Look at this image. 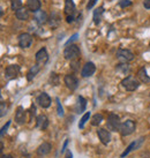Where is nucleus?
<instances>
[{"label":"nucleus","instance_id":"6e6552de","mask_svg":"<svg viewBox=\"0 0 150 158\" xmlns=\"http://www.w3.org/2000/svg\"><path fill=\"white\" fill-rule=\"evenodd\" d=\"M48 60H49V54H48L46 48H40V51L36 53V61H37V64L38 65H44V64L48 62Z\"/></svg>","mask_w":150,"mask_h":158},{"label":"nucleus","instance_id":"e433bc0d","mask_svg":"<svg viewBox=\"0 0 150 158\" xmlns=\"http://www.w3.org/2000/svg\"><path fill=\"white\" fill-rule=\"evenodd\" d=\"M143 6H144V8L150 9V0H144L143 1Z\"/></svg>","mask_w":150,"mask_h":158},{"label":"nucleus","instance_id":"2eb2a0df","mask_svg":"<svg viewBox=\"0 0 150 158\" xmlns=\"http://www.w3.org/2000/svg\"><path fill=\"white\" fill-rule=\"evenodd\" d=\"M65 14H66V16H72V15H74L75 13V4L73 2V0H66L65 1Z\"/></svg>","mask_w":150,"mask_h":158},{"label":"nucleus","instance_id":"72a5a7b5","mask_svg":"<svg viewBox=\"0 0 150 158\" xmlns=\"http://www.w3.org/2000/svg\"><path fill=\"white\" fill-rule=\"evenodd\" d=\"M77 37H79V35H77V34H74V35L72 36L71 38H69V40H68L66 42V46H67V45L71 44L72 42H74V40H76V38H77Z\"/></svg>","mask_w":150,"mask_h":158},{"label":"nucleus","instance_id":"ea45409f","mask_svg":"<svg viewBox=\"0 0 150 158\" xmlns=\"http://www.w3.org/2000/svg\"><path fill=\"white\" fill-rule=\"evenodd\" d=\"M67 144H68V140H66V141H65V143H64V145H62L61 152H64V151H65V150H66V147H67Z\"/></svg>","mask_w":150,"mask_h":158},{"label":"nucleus","instance_id":"9d476101","mask_svg":"<svg viewBox=\"0 0 150 158\" xmlns=\"http://www.w3.org/2000/svg\"><path fill=\"white\" fill-rule=\"evenodd\" d=\"M97 135L99 137V140L103 144H109L111 141V133L109 131H106L105 128H99L97 131Z\"/></svg>","mask_w":150,"mask_h":158},{"label":"nucleus","instance_id":"4be33fe9","mask_svg":"<svg viewBox=\"0 0 150 158\" xmlns=\"http://www.w3.org/2000/svg\"><path fill=\"white\" fill-rule=\"evenodd\" d=\"M49 23L50 27H52V28H56V27L59 26V23H60V15H59V13L53 12L49 19Z\"/></svg>","mask_w":150,"mask_h":158},{"label":"nucleus","instance_id":"423d86ee","mask_svg":"<svg viewBox=\"0 0 150 158\" xmlns=\"http://www.w3.org/2000/svg\"><path fill=\"white\" fill-rule=\"evenodd\" d=\"M117 58L119 60H123V61H132L134 59V54H133L129 50H125V48H119L117 51Z\"/></svg>","mask_w":150,"mask_h":158},{"label":"nucleus","instance_id":"1a4fd4ad","mask_svg":"<svg viewBox=\"0 0 150 158\" xmlns=\"http://www.w3.org/2000/svg\"><path fill=\"white\" fill-rule=\"evenodd\" d=\"M64 81H65V84H66V87L69 90H75V89L77 88V84H79V82H77V79L75 77L74 75H71L68 74L65 76V79H64Z\"/></svg>","mask_w":150,"mask_h":158},{"label":"nucleus","instance_id":"2f4dec72","mask_svg":"<svg viewBox=\"0 0 150 158\" xmlns=\"http://www.w3.org/2000/svg\"><path fill=\"white\" fill-rule=\"evenodd\" d=\"M132 5V1L131 0H120L119 1V6L121 8H125V7H128Z\"/></svg>","mask_w":150,"mask_h":158},{"label":"nucleus","instance_id":"4468645a","mask_svg":"<svg viewBox=\"0 0 150 158\" xmlns=\"http://www.w3.org/2000/svg\"><path fill=\"white\" fill-rule=\"evenodd\" d=\"M15 121H16L19 125H23V123H26V112H24L22 106H19L18 110H16V113H15Z\"/></svg>","mask_w":150,"mask_h":158},{"label":"nucleus","instance_id":"20e7f679","mask_svg":"<svg viewBox=\"0 0 150 158\" xmlns=\"http://www.w3.org/2000/svg\"><path fill=\"white\" fill-rule=\"evenodd\" d=\"M120 126H121V123H120V118L115 113H111L107 118V128L110 131H113V132H117L120 129Z\"/></svg>","mask_w":150,"mask_h":158},{"label":"nucleus","instance_id":"7c9ffc66","mask_svg":"<svg viewBox=\"0 0 150 158\" xmlns=\"http://www.w3.org/2000/svg\"><path fill=\"white\" fill-rule=\"evenodd\" d=\"M56 101H57V111H58V115H59V117H62V115H64V109H62L61 104H60V101H59V98H56Z\"/></svg>","mask_w":150,"mask_h":158},{"label":"nucleus","instance_id":"f704fd0d","mask_svg":"<svg viewBox=\"0 0 150 158\" xmlns=\"http://www.w3.org/2000/svg\"><path fill=\"white\" fill-rule=\"evenodd\" d=\"M98 0H89V2H88V5H87V9H91L94 7V5L97 2Z\"/></svg>","mask_w":150,"mask_h":158},{"label":"nucleus","instance_id":"0eeeda50","mask_svg":"<svg viewBox=\"0 0 150 158\" xmlns=\"http://www.w3.org/2000/svg\"><path fill=\"white\" fill-rule=\"evenodd\" d=\"M95 72H96V66H95V64L91 61H89L83 66V68H82V70H81V75H82V77H89V76L94 75Z\"/></svg>","mask_w":150,"mask_h":158},{"label":"nucleus","instance_id":"79ce46f5","mask_svg":"<svg viewBox=\"0 0 150 158\" xmlns=\"http://www.w3.org/2000/svg\"><path fill=\"white\" fill-rule=\"evenodd\" d=\"M1 158H13V157H12V155H2Z\"/></svg>","mask_w":150,"mask_h":158},{"label":"nucleus","instance_id":"a211bd4d","mask_svg":"<svg viewBox=\"0 0 150 158\" xmlns=\"http://www.w3.org/2000/svg\"><path fill=\"white\" fill-rule=\"evenodd\" d=\"M15 15H16L18 20H20V21H27L29 19V10L24 8V7H21L19 10L15 12Z\"/></svg>","mask_w":150,"mask_h":158},{"label":"nucleus","instance_id":"4c0bfd02","mask_svg":"<svg viewBox=\"0 0 150 158\" xmlns=\"http://www.w3.org/2000/svg\"><path fill=\"white\" fill-rule=\"evenodd\" d=\"M66 21L67 23H72L74 21V15H72V16H66Z\"/></svg>","mask_w":150,"mask_h":158},{"label":"nucleus","instance_id":"bb28decb","mask_svg":"<svg viewBox=\"0 0 150 158\" xmlns=\"http://www.w3.org/2000/svg\"><path fill=\"white\" fill-rule=\"evenodd\" d=\"M10 7L14 12H16L22 7V1L21 0H10Z\"/></svg>","mask_w":150,"mask_h":158},{"label":"nucleus","instance_id":"dca6fc26","mask_svg":"<svg viewBox=\"0 0 150 158\" xmlns=\"http://www.w3.org/2000/svg\"><path fill=\"white\" fill-rule=\"evenodd\" d=\"M36 121H37V127L40 129H45L49 125V119L45 114H40L36 119Z\"/></svg>","mask_w":150,"mask_h":158},{"label":"nucleus","instance_id":"9b49d317","mask_svg":"<svg viewBox=\"0 0 150 158\" xmlns=\"http://www.w3.org/2000/svg\"><path fill=\"white\" fill-rule=\"evenodd\" d=\"M20 73V67L18 65H9V66L6 67V69H5V75H6V77H8V79H14V77H16Z\"/></svg>","mask_w":150,"mask_h":158},{"label":"nucleus","instance_id":"393cba45","mask_svg":"<svg viewBox=\"0 0 150 158\" xmlns=\"http://www.w3.org/2000/svg\"><path fill=\"white\" fill-rule=\"evenodd\" d=\"M129 65H127L126 62L125 64H119L115 67V70L119 72V73H123V74H126V73H129Z\"/></svg>","mask_w":150,"mask_h":158},{"label":"nucleus","instance_id":"f3484780","mask_svg":"<svg viewBox=\"0 0 150 158\" xmlns=\"http://www.w3.org/2000/svg\"><path fill=\"white\" fill-rule=\"evenodd\" d=\"M143 140H144V139H143V137H141V139H140L139 141L132 142V143H131V144H129V145L127 147V149L125 150L124 152L121 154V157H125V156H127V155L129 154V152H131L132 150H134V149H136V148H139V147H140V144H141L142 142H143Z\"/></svg>","mask_w":150,"mask_h":158},{"label":"nucleus","instance_id":"a19ab883","mask_svg":"<svg viewBox=\"0 0 150 158\" xmlns=\"http://www.w3.org/2000/svg\"><path fill=\"white\" fill-rule=\"evenodd\" d=\"M65 158H73V154H72L71 151H67L66 157H65Z\"/></svg>","mask_w":150,"mask_h":158},{"label":"nucleus","instance_id":"473e14b6","mask_svg":"<svg viewBox=\"0 0 150 158\" xmlns=\"http://www.w3.org/2000/svg\"><path fill=\"white\" fill-rule=\"evenodd\" d=\"M79 65H80L79 60H73V61L71 62V67H72V69L74 70V72H77V70L80 69Z\"/></svg>","mask_w":150,"mask_h":158},{"label":"nucleus","instance_id":"aec40b11","mask_svg":"<svg viewBox=\"0 0 150 158\" xmlns=\"http://www.w3.org/2000/svg\"><path fill=\"white\" fill-rule=\"evenodd\" d=\"M50 151H51V144L48 143V142H44V143H42V144L38 147L37 154L40 155V156H45V155L50 154Z\"/></svg>","mask_w":150,"mask_h":158},{"label":"nucleus","instance_id":"c756f323","mask_svg":"<svg viewBox=\"0 0 150 158\" xmlns=\"http://www.w3.org/2000/svg\"><path fill=\"white\" fill-rule=\"evenodd\" d=\"M50 83H52V85H58L59 84V77L56 73H51V76H50Z\"/></svg>","mask_w":150,"mask_h":158},{"label":"nucleus","instance_id":"c85d7f7f","mask_svg":"<svg viewBox=\"0 0 150 158\" xmlns=\"http://www.w3.org/2000/svg\"><path fill=\"white\" fill-rule=\"evenodd\" d=\"M89 118H90V112H87V113L84 114L83 117L81 118V120H80L79 123V128H83L84 125H85V123L89 120Z\"/></svg>","mask_w":150,"mask_h":158},{"label":"nucleus","instance_id":"412c9836","mask_svg":"<svg viewBox=\"0 0 150 158\" xmlns=\"http://www.w3.org/2000/svg\"><path fill=\"white\" fill-rule=\"evenodd\" d=\"M137 77H139V80H140L141 82H143V83H149L150 82V77L148 76V74H147V69L144 67H141V68L139 69V72H137Z\"/></svg>","mask_w":150,"mask_h":158},{"label":"nucleus","instance_id":"f257e3e1","mask_svg":"<svg viewBox=\"0 0 150 158\" xmlns=\"http://www.w3.org/2000/svg\"><path fill=\"white\" fill-rule=\"evenodd\" d=\"M80 48L77 45L75 44H71V45H67L65 48V51H64V57L67 60H77V58L80 57Z\"/></svg>","mask_w":150,"mask_h":158},{"label":"nucleus","instance_id":"58836bf2","mask_svg":"<svg viewBox=\"0 0 150 158\" xmlns=\"http://www.w3.org/2000/svg\"><path fill=\"white\" fill-rule=\"evenodd\" d=\"M5 115V103H1V117Z\"/></svg>","mask_w":150,"mask_h":158},{"label":"nucleus","instance_id":"cd10ccee","mask_svg":"<svg viewBox=\"0 0 150 158\" xmlns=\"http://www.w3.org/2000/svg\"><path fill=\"white\" fill-rule=\"evenodd\" d=\"M79 106H80V109H79V111H77V113H81V112H83V111L85 110L87 101H85L82 96H79Z\"/></svg>","mask_w":150,"mask_h":158},{"label":"nucleus","instance_id":"39448f33","mask_svg":"<svg viewBox=\"0 0 150 158\" xmlns=\"http://www.w3.org/2000/svg\"><path fill=\"white\" fill-rule=\"evenodd\" d=\"M31 43H32V37L30 34L28 32H23L19 36V45L21 48H30Z\"/></svg>","mask_w":150,"mask_h":158},{"label":"nucleus","instance_id":"ddd939ff","mask_svg":"<svg viewBox=\"0 0 150 158\" xmlns=\"http://www.w3.org/2000/svg\"><path fill=\"white\" fill-rule=\"evenodd\" d=\"M34 18H35V21L38 23L40 26H42V24H44V23H46L49 21L48 14L45 13L44 10H38V12L34 13Z\"/></svg>","mask_w":150,"mask_h":158},{"label":"nucleus","instance_id":"a878e982","mask_svg":"<svg viewBox=\"0 0 150 158\" xmlns=\"http://www.w3.org/2000/svg\"><path fill=\"white\" fill-rule=\"evenodd\" d=\"M102 121H103V115L101 113H96L91 119V125L93 126H98Z\"/></svg>","mask_w":150,"mask_h":158},{"label":"nucleus","instance_id":"c9c22d12","mask_svg":"<svg viewBox=\"0 0 150 158\" xmlns=\"http://www.w3.org/2000/svg\"><path fill=\"white\" fill-rule=\"evenodd\" d=\"M9 125H10V121H8V123H6V125H5L4 127H2V129H1V136H4V135H5V133L7 132V129H8Z\"/></svg>","mask_w":150,"mask_h":158},{"label":"nucleus","instance_id":"b1692460","mask_svg":"<svg viewBox=\"0 0 150 158\" xmlns=\"http://www.w3.org/2000/svg\"><path fill=\"white\" fill-rule=\"evenodd\" d=\"M40 72V66L38 65H35V66H32L29 69V72H28V74H27V80L28 81H31V80L35 77L36 75H37V73Z\"/></svg>","mask_w":150,"mask_h":158},{"label":"nucleus","instance_id":"f03ea898","mask_svg":"<svg viewBox=\"0 0 150 158\" xmlns=\"http://www.w3.org/2000/svg\"><path fill=\"white\" fill-rule=\"evenodd\" d=\"M121 85H123L126 90H128V91H134V90H136V89L139 88L140 82H139V80H137L135 76L128 75L127 77H125V79L121 81Z\"/></svg>","mask_w":150,"mask_h":158},{"label":"nucleus","instance_id":"5701e85b","mask_svg":"<svg viewBox=\"0 0 150 158\" xmlns=\"http://www.w3.org/2000/svg\"><path fill=\"white\" fill-rule=\"evenodd\" d=\"M103 13H104V8H103V7H98L97 9H95V12H94V23H95V24L98 26V24L101 23Z\"/></svg>","mask_w":150,"mask_h":158},{"label":"nucleus","instance_id":"7ed1b4c3","mask_svg":"<svg viewBox=\"0 0 150 158\" xmlns=\"http://www.w3.org/2000/svg\"><path fill=\"white\" fill-rule=\"evenodd\" d=\"M135 128H136L135 121H133V120H126L125 123H121L119 131H120V134L123 136H128L135 131Z\"/></svg>","mask_w":150,"mask_h":158},{"label":"nucleus","instance_id":"6ab92c4d","mask_svg":"<svg viewBox=\"0 0 150 158\" xmlns=\"http://www.w3.org/2000/svg\"><path fill=\"white\" fill-rule=\"evenodd\" d=\"M27 7H28L29 10L36 13V12L40 10V0H28V2H27Z\"/></svg>","mask_w":150,"mask_h":158},{"label":"nucleus","instance_id":"f8f14e48","mask_svg":"<svg viewBox=\"0 0 150 158\" xmlns=\"http://www.w3.org/2000/svg\"><path fill=\"white\" fill-rule=\"evenodd\" d=\"M37 103L43 109H48L51 105V98H50V96L46 92H42L40 96H38V98H37Z\"/></svg>","mask_w":150,"mask_h":158}]
</instances>
